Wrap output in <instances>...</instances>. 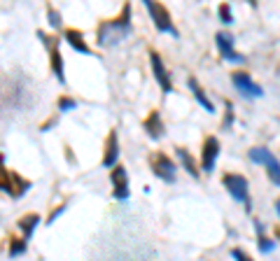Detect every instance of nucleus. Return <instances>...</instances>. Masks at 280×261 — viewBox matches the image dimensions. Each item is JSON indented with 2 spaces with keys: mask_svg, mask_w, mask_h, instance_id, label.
I'll list each match as a JSON object with an SVG mask.
<instances>
[{
  "mask_svg": "<svg viewBox=\"0 0 280 261\" xmlns=\"http://www.w3.org/2000/svg\"><path fill=\"white\" fill-rule=\"evenodd\" d=\"M278 238H280V231H278Z\"/></svg>",
  "mask_w": 280,
  "mask_h": 261,
  "instance_id": "obj_28",
  "label": "nucleus"
},
{
  "mask_svg": "<svg viewBox=\"0 0 280 261\" xmlns=\"http://www.w3.org/2000/svg\"><path fill=\"white\" fill-rule=\"evenodd\" d=\"M224 187L229 191V196L238 203H250V184L243 175H236V173H229L224 175Z\"/></svg>",
  "mask_w": 280,
  "mask_h": 261,
  "instance_id": "obj_3",
  "label": "nucleus"
},
{
  "mask_svg": "<svg viewBox=\"0 0 280 261\" xmlns=\"http://www.w3.org/2000/svg\"><path fill=\"white\" fill-rule=\"evenodd\" d=\"M231 84L236 86V91H238L243 98H262V96H264V89H262L259 84H255L248 72H234V75H231Z\"/></svg>",
  "mask_w": 280,
  "mask_h": 261,
  "instance_id": "obj_4",
  "label": "nucleus"
},
{
  "mask_svg": "<svg viewBox=\"0 0 280 261\" xmlns=\"http://www.w3.org/2000/svg\"><path fill=\"white\" fill-rule=\"evenodd\" d=\"M189 89H192V94H194V98H196V101H199V105L203 107V110H208V112H215V105L213 103L208 101V96L203 94V89H201V84L196 80H194V77H189Z\"/></svg>",
  "mask_w": 280,
  "mask_h": 261,
  "instance_id": "obj_14",
  "label": "nucleus"
},
{
  "mask_svg": "<svg viewBox=\"0 0 280 261\" xmlns=\"http://www.w3.org/2000/svg\"><path fill=\"white\" fill-rule=\"evenodd\" d=\"M231 256H234V261H252L243 250H238V247H236V250H231Z\"/></svg>",
  "mask_w": 280,
  "mask_h": 261,
  "instance_id": "obj_25",
  "label": "nucleus"
},
{
  "mask_svg": "<svg viewBox=\"0 0 280 261\" xmlns=\"http://www.w3.org/2000/svg\"><path fill=\"white\" fill-rule=\"evenodd\" d=\"M61 212H66V206H61V208H56V210H54V215H51V217H49V224H51V221H54V219H56V217H59V215H61Z\"/></svg>",
  "mask_w": 280,
  "mask_h": 261,
  "instance_id": "obj_26",
  "label": "nucleus"
},
{
  "mask_svg": "<svg viewBox=\"0 0 280 261\" xmlns=\"http://www.w3.org/2000/svg\"><path fill=\"white\" fill-rule=\"evenodd\" d=\"M215 45H217L219 54L224 56V61H231V63H245V56L234 49V35H229L227 30H219L217 35H215Z\"/></svg>",
  "mask_w": 280,
  "mask_h": 261,
  "instance_id": "obj_5",
  "label": "nucleus"
},
{
  "mask_svg": "<svg viewBox=\"0 0 280 261\" xmlns=\"http://www.w3.org/2000/svg\"><path fill=\"white\" fill-rule=\"evenodd\" d=\"M145 130L150 133V138L152 140H159V138H163V133H166V128H163V121H161V115L159 112H150V117L145 119Z\"/></svg>",
  "mask_w": 280,
  "mask_h": 261,
  "instance_id": "obj_12",
  "label": "nucleus"
},
{
  "mask_svg": "<svg viewBox=\"0 0 280 261\" xmlns=\"http://www.w3.org/2000/svg\"><path fill=\"white\" fill-rule=\"evenodd\" d=\"M66 42L77 51V54H87V56H91V49H89V45L84 42V38H82L80 33H77V30H66Z\"/></svg>",
  "mask_w": 280,
  "mask_h": 261,
  "instance_id": "obj_13",
  "label": "nucleus"
},
{
  "mask_svg": "<svg viewBox=\"0 0 280 261\" xmlns=\"http://www.w3.org/2000/svg\"><path fill=\"white\" fill-rule=\"evenodd\" d=\"M131 33V5H124V16L117 21H105L98 26V45L115 47Z\"/></svg>",
  "mask_w": 280,
  "mask_h": 261,
  "instance_id": "obj_1",
  "label": "nucleus"
},
{
  "mask_svg": "<svg viewBox=\"0 0 280 261\" xmlns=\"http://www.w3.org/2000/svg\"><path fill=\"white\" fill-rule=\"evenodd\" d=\"M145 7H147V12L152 14L154 26H157L159 33H168V35H173V38H180L178 28L173 26V21H171V14H168L166 7L159 5V3H152V0H145Z\"/></svg>",
  "mask_w": 280,
  "mask_h": 261,
  "instance_id": "obj_2",
  "label": "nucleus"
},
{
  "mask_svg": "<svg viewBox=\"0 0 280 261\" xmlns=\"http://www.w3.org/2000/svg\"><path fill=\"white\" fill-rule=\"evenodd\" d=\"M217 156H219V140L215 136L206 138V142H203V161H201V168H203V173H213L215 171Z\"/></svg>",
  "mask_w": 280,
  "mask_h": 261,
  "instance_id": "obj_8",
  "label": "nucleus"
},
{
  "mask_svg": "<svg viewBox=\"0 0 280 261\" xmlns=\"http://www.w3.org/2000/svg\"><path fill=\"white\" fill-rule=\"evenodd\" d=\"M178 159H180V163L184 166V171H187L192 177H196V180H199V168H196V163H194L192 154H189L187 150H182V147H178Z\"/></svg>",
  "mask_w": 280,
  "mask_h": 261,
  "instance_id": "obj_15",
  "label": "nucleus"
},
{
  "mask_svg": "<svg viewBox=\"0 0 280 261\" xmlns=\"http://www.w3.org/2000/svg\"><path fill=\"white\" fill-rule=\"evenodd\" d=\"M49 24L54 26V28H61V14L56 10H49Z\"/></svg>",
  "mask_w": 280,
  "mask_h": 261,
  "instance_id": "obj_23",
  "label": "nucleus"
},
{
  "mask_svg": "<svg viewBox=\"0 0 280 261\" xmlns=\"http://www.w3.org/2000/svg\"><path fill=\"white\" fill-rule=\"evenodd\" d=\"M117 159H119V138H117V130H112L110 138H107V145H105V154H103V166L115 168Z\"/></svg>",
  "mask_w": 280,
  "mask_h": 261,
  "instance_id": "obj_11",
  "label": "nucleus"
},
{
  "mask_svg": "<svg viewBox=\"0 0 280 261\" xmlns=\"http://www.w3.org/2000/svg\"><path fill=\"white\" fill-rule=\"evenodd\" d=\"M38 35L42 38V42H45V47H49L51 49V70H54L56 80L59 82H66V75H63V59H61V51H59V47H56V38H45V33H38Z\"/></svg>",
  "mask_w": 280,
  "mask_h": 261,
  "instance_id": "obj_10",
  "label": "nucleus"
},
{
  "mask_svg": "<svg viewBox=\"0 0 280 261\" xmlns=\"http://www.w3.org/2000/svg\"><path fill=\"white\" fill-rule=\"evenodd\" d=\"M77 107V103L72 101V98H61V101H59V110L61 112H66V110H75Z\"/></svg>",
  "mask_w": 280,
  "mask_h": 261,
  "instance_id": "obj_22",
  "label": "nucleus"
},
{
  "mask_svg": "<svg viewBox=\"0 0 280 261\" xmlns=\"http://www.w3.org/2000/svg\"><path fill=\"white\" fill-rule=\"evenodd\" d=\"M248 156H250V161H252V163H262V166H264L266 159L271 156V152L266 150V147H252V150L248 152Z\"/></svg>",
  "mask_w": 280,
  "mask_h": 261,
  "instance_id": "obj_18",
  "label": "nucleus"
},
{
  "mask_svg": "<svg viewBox=\"0 0 280 261\" xmlns=\"http://www.w3.org/2000/svg\"><path fill=\"white\" fill-rule=\"evenodd\" d=\"M112 184H115V198L117 201H128V175H126V168L124 166H115L112 171Z\"/></svg>",
  "mask_w": 280,
  "mask_h": 261,
  "instance_id": "obj_9",
  "label": "nucleus"
},
{
  "mask_svg": "<svg viewBox=\"0 0 280 261\" xmlns=\"http://www.w3.org/2000/svg\"><path fill=\"white\" fill-rule=\"evenodd\" d=\"M38 224H40V217H38V215H28V217H24V219H21L19 226H21V231H24V236H26V238H31Z\"/></svg>",
  "mask_w": 280,
  "mask_h": 261,
  "instance_id": "obj_17",
  "label": "nucleus"
},
{
  "mask_svg": "<svg viewBox=\"0 0 280 261\" xmlns=\"http://www.w3.org/2000/svg\"><path fill=\"white\" fill-rule=\"evenodd\" d=\"M150 61H152V72H154V80L159 82L163 94H171L173 91V82H171V75H168L166 65H163V59L157 54V51H150Z\"/></svg>",
  "mask_w": 280,
  "mask_h": 261,
  "instance_id": "obj_7",
  "label": "nucleus"
},
{
  "mask_svg": "<svg viewBox=\"0 0 280 261\" xmlns=\"http://www.w3.org/2000/svg\"><path fill=\"white\" fill-rule=\"evenodd\" d=\"M231 124H234V105L227 101V121H224V128H229Z\"/></svg>",
  "mask_w": 280,
  "mask_h": 261,
  "instance_id": "obj_24",
  "label": "nucleus"
},
{
  "mask_svg": "<svg viewBox=\"0 0 280 261\" xmlns=\"http://www.w3.org/2000/svg\"><path fill=\"white\" fill-rule=\"evenodd\" d=\"M264 166H266V173H269V180L273 182L275 187H280V161L275 159L273 154H271L269 159H266Z\"/></svg>",
  "mask_w": 280,
  "mask_h": 261,
  "instance_id": "obj_16",
  "label": "nucleus"
},
{
  "mask_svg": "<svg viewBox=\"0 0 280 261\" xmlns=\"http://www.w3.org/2000/svg\"><path fill=\"white\" fill-rule=\"evenodd\" d=\"M24 252H26V243L24 240H14V243H12L10 256H19V254H24Z\"/></svg>",
  "mask_w": 280,
  "mask_h": 261,
  "instance_id": "obj_21",
  "label": "nucleus"
},
{
  "mask_svg": "<svg viewBox=\"0 0 280 261\" xmlns=\"http://www.w3.org/2000/svg\"><path fill=\"white\" fill-rule=\"evenodd\" d=\"M275 212H278V217H280V198L275 201Z\"/></svg>",
  "mask_w": 280,
  "mask_h": 261,
  "instance_id": "obj_27",
  "label": "nucleus"
},
{
  "mask_svg": "<svg viewBox=\"0 0 280 261\" xmlns=\"http://www.w3.org/2000/svg\"><path fill=\"white\" fill-rule=\"evenodd\" d=\"M154 175H157L159 180L168 182V184H173V182L178 180V166H175L166 154H157L154 156Z\"/></svg>",
  "mask_w": 280,
  "mask_h": 261,
  "instance_id": "obj_6",
  "label": "nucleus"
},
{
  "mask_svg": "<svg viewBox=\"0 0 280 261\" xmlns=\"http://www.w3.org/2000/svg\"><path fill=\"white\" fill-rule=\"evenodd\" d=\"M275 250V240L273 238H266V236H259V252L269 254V252Z\"/></svg>",
  "mask_w": 280,
  "mask_h": 261,
  "instance_id": "obj_20",
  "label": "nucleus"
},
{
  "mask_svg": "<svg viewBox=\"0 0 280 261\" xmlns=\"http://www.w3.org/2000/svg\"><path fill=\"white\" fill-rule=\"evenodd\" d=\"M219 19H222V24H227V26L234 24V14H231L229 3H224V5H219Z\"/></svg>",
  "mask_w": 280,
  "mask_h": 261,
  "instance_id": "obj_19",
  "label": "nucleus"
}]
</instances>
